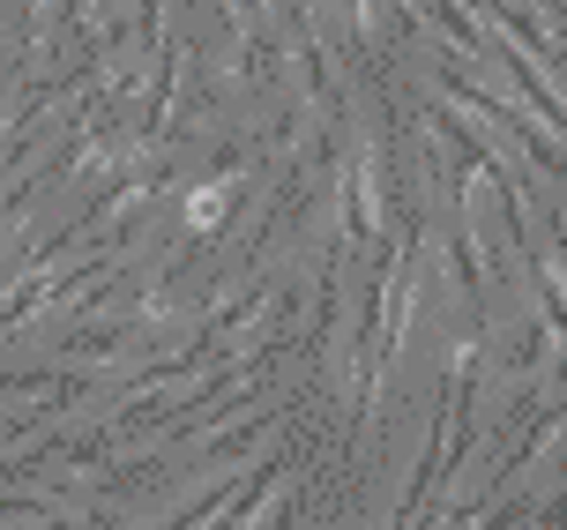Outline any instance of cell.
I'll return each instance as SVG.
<instances>
[{
  "label": "cell",
  "instance_id": "cell-1",
  "mask_svg": "<svg viewBox=\"0 0 567 530\" xmlns=\"http://www.w3.org/2000/svg\"><path fill=\"white\" fill-rule=\"evenodd\" d=\"M231 195H239V180H209V187H195V195H187V224H195V232H217L225 210H231Z\"/></svg>",
  "mask_w": 567,
  "mask_h": 530
}]
</instances>
